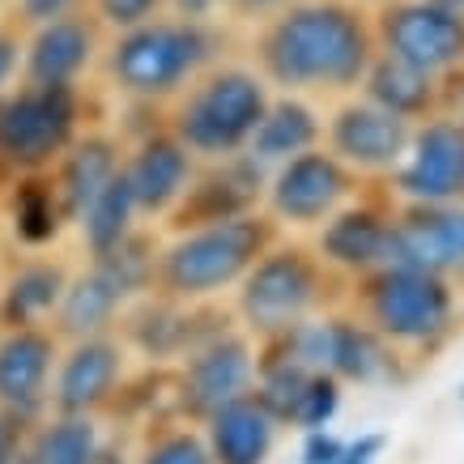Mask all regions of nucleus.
I'll return each instance as SVG.
<instances>
[{"mask_svg": "<svg viewBox=\"0 0 464 464\" xmlns=\"http://www.w3.org/2000/svg\"><path fill=\"white\" fill-rule=\"evenodd\" d=\"M277 435V418L256 396H235L209 413V456L218 464H265Z\"/></svg>", "mask_w": 464, "mask_h": 464, "instance_id": "a211bd4d", "label": "nucleus"}, {"mask_svg": "<svg viewBox=\"0 0 464 464\" xmlns=\"http://www.w3.org/2000/svg\"><path fill=\"white\" fill-rule=\"evenodd\" d=\"M328 371L345 380H383L388 375L383 337L362 324L328 320Z\"/></svg>", "mask_w": 464, "mask_h": 464, "instance_id": "393cba45", "label": "nucleus"}, {"mask_svg": "<svg viewBox=\"0 0 464 464\" xmlns=\"http://www.w3.org/2000/svg\"><path fill=\"white\" fill-rule=\"evenodd\" d=\"M124 375V350L111 337H82L72 341L64 362L56 371V409L60 413H94L115 392Z\"/></svg>", "mask_w": 464, "mask_h": 464, "instance_id": "4468645a", "label": "nucleus"}, {"mask_svg": "<svg viewBox=\"0 0 464 464\" xmlns=\"http://www.w3.org/2000/svg\"><path fill=\"white\" fill-rule=\"evenodd\" d=\"M120 162H115V150L99 137H90V141L72 145L69 154H64V167H60V179H56V200H60V213H64V222H77L85 209H90V200L99 197V188L111 179Z\"/></svg>", "mask_w": 464, "mask_h": 464, "instance_id": "412c9836", "label": "nucleus"}, {"mask_svg": "<svg viewBox=\"0 0 464 464\" xmlns=\"http://www.w3.org/2000/svg\"><path fill=\"white\" fill-rule=\"evenodd\" d=\"M56 366V333H43L39 324H22L0 337V409L14 418L43 405L47 380Z\"/></svg>", "mask_w": 464, "mask_h": 464, "instance_id": "ddd939ff", "label": "nucleus"}, {"mask_svg": "<svg viewBox=\"0 0 464 464\" xmlns=\"http://www.w3.org/2000/svg\"><path fill=\"white\" fill-rule=\"evenodd\" d=\"M154 277V260L141 252V243L128 235L115 252L94 256L90 273H82L77 282L64 285L56 307V337L82 341L99 337L102 328L115 320V311L124 307V298L132 290H141Z\"/></svg>", "mask_w": 464, "mask_h": 464, "instance_id": "0eeeda50", "label": "nucleus"}, {"mask_svg": "<svg viewBox=\"0 0 464 464\" xmlns=\"http://www.w3.org/2000/svg\"><path fill=\"white\" fill-rule=\"evenodd\" d=\"M460 401H464V388H460Z\"/></svg>", "mask_w": 464, "mask_h": 464, "instance_id": "79ce46f5", "label": "nucleus"}, {"mask_svg": "<svg viewBox=\"0 0 464 464\" xmlns=\"http://www.w3.org/2000/svg\"><path fill=\"white\" fill-rule=\"evenodd\" d=\"M128 192L137 200V213H167L175 200L188 197L192 183V158L179 141L158 137V141L141 145L132 162L124 167Z\"/></svg>", "mask_w": 464, "mask_h": 464, "instance_id": "6ab92c4d", "label": "nucleus"}, {"mask_svg": "<svg viewBox=\"0 0 464 464\" xmlns=\"http://www.w3.org/2000/svg\"><path fill=\"white\" fill-rule=\"evenodd\" d=\"M205 56H209V39L197 22H154V26L141 22L115 47L111 69L124 90L158 99L188 82Z\"/></svg>", "mask_w": 464, "mask_h": 464, "instance_id": "6e6552de", "label": "nucleus"}, {"mask_svg": "<svg viewBox=\"0 0 464 464\" xmlns=\"http://www.w3.org/2000/svg\"><path fill=\"white\" fill-rule=\"evenodd\" d=\"M392 265L426 273L464 268V209H422L409 222H392Z\"/></svg>", "mask_w": 464, "mask_h": 464, "instance_id": "dca6fc26", "label": "nucleus"}, {"mask_svg": "<svg viewBox=\"0 0 464 464\" xmlns=\"http://www.w3.org/2000/svg\"><path fill=\"white\" fill-rule=\"evenodd\" d=\"M401 192L422 205H443V200L464 192V128L456 124H426L418 137H409L405 167H401Z\"/></svg>", "mask_w": 464, "mask_h": 464, "instance_id": "f8f14e48", "label": "nucleus"}, {"mask_svg": "<svg viewBox=\"0 0 464 464\" xmlns=\"http://www.w3.org/2000/svg\"><path fill=\"white\" fill-rule=\"evenodd\" d=\"M60 222H64V213H60V200L56 192L47 188V183H22L14 197V230L22 235L26 243H47L60 235Z\"/></svg>", "mask_w": 464, "mask_h": 464, "instance_id": "cd10ccee", "label": "nucleus"}, {"mask_svg": "<svg viewBox=\"0 0 464 464\" xmlns=\"http://www.w3.org/2000/svg\"><path fill=\"white\" fill-rule=\"evenodd\" d=\"M439 9H448V14H464V0H430Z\"/></svg>", "mask_w": 464, "mask_h": 464, "instance_id": "a19ab883", "label": "nucleus"}, {"mask_svg": "<svg viewBox=\"0 0 464 464\" xmlns=\"http://www.w3.org/2000/svg\"><path fill=\"white\" fill-rule=\"evenodd\" d=\"M158 5H162V0H99L102 17H107L111 26H124V30L150 22V14H154Z\"/></svg>", "mask_w": 464, "mask_h": 464, "instance_id": "2f4dec72", "label": "nucleus"}, {"mask_svg": "<svg viewBox=\"0 0 464 464\" xmlns=\"http://www.w3.org/2000/svg\"><path fill=\"white\" fill-rule=\"evenodd\" d=\"M315 137H320L315 115H311L303 102L285 99V102H277V107H265V115H260V124L252 128L247 145H252L256 162H285V158L311 150Z\"/></svg>", "mask_w": 464, "mask_h": 464, "instance_id": "5701e85b", "label": "nucleus"}, {"mask_svg": "<svg viewBox=\"0 0 464 464\" xmlns=\"http://www.w3.org/2000/svg\"><path fill=\"white\" fill-rule=\"evenodd\" d=\"M409 120L396 111H383L380 102H350L341 107L328 141H333V158H341L345 167L358 170H388L396 167L409 150Z\"/></svg>", "mask_w": 464, "mask_h": 464, "instance_id": "9b49d317", "label": "nucleus"}, {"mask_svg": "<svg viewBox=\"0 0 464 464\" xmlns=\"http://www.w3.org/2000/svg\"><path fill=\"white\" fill-rule=\"evenodd\" d=\"M265 247H273V222L256 213H230L218 222L192 226L170 247H162L150 282L170 303L213 298L239 285V277L260 260Z\"/></svg>", "mask_w": 464, "mask_h": 464, "instance_id": "f03ea898", "label": "nucleus"}, {"mask_svg": "<svg viewBox=\"0 0 464 464\" xmlns=\"http://www.w3.org/2000/svg\"><path fill=\"white\" fill-rule=\"evenodd\" d=\"M90 464H124V456H120V451H111V448H99L94 456H90Z\"/></svg>", "mask_w": 464, "mask_h": 464, "instance_id": "58836bf2", "label": "nucleus"}, {"mask_svg": "<svg viewBox=\"0 0 464 464\" xmlns=\"http://www.w3.org/2000/svg\"><path fill=\"white\" fill-rule=\"evenodd\" d=\"M77 5H82V0H22V14H26L30 22L47 26V22H60V17H69Z\"/></svg>", "mask_w": 464, "mask_h": 464, "instance_id": "f704fd0d", "label": "nucleus"}, {"mask_svg": "<svg viewBox=\"0 0 464 464\" xmlns=\"http://www.w3.org/2000/svg\"><path fill=\"white\" fill-rule=\"evenodd\" d=\"M307 380H311L307 366H298V362H290V358H282V362H273L265 371V383H260L256 401H260V405H265L277 422H285V418H295L298 396H303Z\"/></svg>", "mask_w": 464, "mask_h": 464, "instance_id": "c85d7f7f", "label": "nucleus"}, {"mask_svg": "<svg viewBox=\"0 0 464 464\" xmlns=\"http://www.w3.org/2000/svg\"><path fill=\"white\" fill-rule=\"evenodd\" d=\"M265 107H268V94L252 72L222 69L183 99L179 115H175V141L188 154L226 158L247 145Z\"/></svg>", "mask_w": 464, "mask_h": 464, "instance_id": "7ed1b4c3", "label": "nucleus"}, {"mask_svg": "<svg viewBox=\"0 0 464 464\" xmlns=\"http://www.w3.org/2000/svg\"><path fill=\"white\" fill-rule=\"evenodd\" d=\"M243 9H273V5H285V0H235Z\"/></svg>", "mask_w": 464, "mask_h": 464, "instance_id": "ea45409f", "label": "nucleus"}, {"mask_svg": "<svg viewBox=\"0 0 464 464\" xmlns=\"http://www.w3.org/2000/svg\"><path fill=\"white\" fill-rule=\"evenodd\" d=\"M14 69H17V39H9V34H0V90L9 85Z\"/></svg>", "mask_w": 464, "mask_h": 464, "instance_id": "c9c22d12", "label": "nucleus"}, {"mask_svg": "<svg viewBox=\"0 0 464 464\" xmlns=\"http://www.w3.org/2000/svg\"><path fill=\"white\" fill-rule=\"evenodd\" d=\"M183 9V17L188 22H200V17H209V9H213V0H175Z\"/></svg>", "mask_w": 464, "mask_h": 464, "instance_id": "4c0bfd02", "label": "nucleus"}, {"mask_svg": "<svg viewBox=\"0 0 464 464\" xmlns=\"http://www.w3.org/2000/svg\"><path fill=\"white\" fill-rule=\"evenodd\" d=\"M350 167L333 154H303L285 158L273 183H268V213L290 226H320L350 200Z\"/></svg>", "mask_w": 464, "mask_h": 464, "instance_id": "1a4fd4ad", "label": "nucleus"}, {"mask_svg": "<svg viewBox=\"0 0 464 464\" xmlns=\"http://www.w3.org/2000/svg\"><path fill=\"white\" fill-rule=\"evenodd\" d=\"M252 350H247V341L239 337H218L209 345H200V350L188 353V366H183V396H188V405L205 413L209 418L218 405L226 401H235L252 388Z\"/></svg>", "mask_w": 464, "mask_h": 464, "instance_id": "2eb2a0df", "label": "nucleus"}, {"mask_svg": "<svg viewBox=\"0 0 464 464\" xmlns=\"http://www.w3.org/2000/svg\"><path fill=\"white\" fill-rule=\"evenodd\" d=\"M324 298V268L303 247H265L239 277V315L260 337H282Z\"/></svg>", "mask_w": 464, "mask_h": 464, "instance_id": "20e7f679", "label": "nucleus"}, {"mask_svg": "<svg viewBox=\"0 0 464 464\" xmlns=\"http://www.w3.org/2000/svg\"><path fill=\"white\" fill-rule=\"evenodd\" d=\"M366 320L383 341L430 345L451 328V290L439 273L383 265L366 282Z\"/></svg>", "mask_w": 464, "mask_h": 464, "instance_id": "39448f33", "label": "nucleus"}, {"mask_svg": "<svg viewBox=\"0 0 464 464\" xmlns=\"http://www.w3.org/2000/svg\"><path fill=\"white\" fill-rule=\"evenodd\" d=\"M17 448V426H14V413L0 409V464L9 460V451Z\"/></svg>", "mask_w": 464, "mask_h": 464, "instance_id": "e433bc0d", "label": "nucleus"}, {"mask_svg": "<svg viewBox=\"0 0 464 464\" xmlns=\"http://www.w3.org/2000/svg\"><path fill=\"white\" fill-rule=\"evenodd\" d=\"M99 448V426L90 413H60L56 422L34 435L30 464H90Z\"/></svg>", "mask_w": 464, "mask_h": 464, "instance_id": "bb28decb", "label": "nucleus"}, {"mask_svg": "<svg viewBox=\"0 0 464 464\" xmlns=\"http://www.w3.org/2000/svg\"><path fill=\"white\" fill-rule=\"evenodd\" d=\"M90 52H94V30L85 22L72 17L47 22L26 52L30 85H69L90 64Z\"/></svg>", "mask_w": 464, "mask_h": 464, "instance_id": "aec40b11", "label": "nucleus"}, {"mask_svg": "<svg viewBox=\"0 0 464 464\" xmlns=\"http://www.w3.org/2000/svg\"><path fill=\"white\" fill-rule=\"evenodd\" d=\"M383 448H388V435L371 430V435H358V439H350V443H341L337 464H375L383 456Z\"/></svg>", "mask_w": 464, "mask_h": 464, "instance_id": "473e14b6", "label": "nucleus"}, {"mask_svg": "<svg viewBox=\"0 0 464 464\" xmlns=\"http://www.w3.org/2000/svg\"><path fill=\"white\" fill-rule=\"evenodd\" d=\"M383 43H388L392 60L435 77L464 56V22L460 14H448L430 0L396 5L392 14L383 17Z\"/></svg>", "mask_w": 464, "mask_h": 464, "instance_id": "9d476101", "label": "nucleus"}, {"mask_svg": "<svg viewBox=\"0 0 464 464\" xmlns=\"http://www.w3.org/2000/svg\"><path fill=\"white\" fill-rule=\"evenodd\" d=\"M132 218H137V200H132V192H128L124 170H115L111 179L99 188V197L90 200V209L77 218L90 256L115 252V247L132 235Z\"/></svg>", "mask_w": 464, "mask_h": 464, "instance_id": "b1692460", "label": "nucleus"}, {"mask_svg": "<svg viewBox=\"0 0 464 464\" xmlns=\"http://www.w3.org/2000/svg\"><path fill=\"white\" fill-rule=\"evenodd\" d=\"M64 268L52 265V260H30L9 277L5 285V298H0V315L9 328H22V324H43L47 315H56L60 295H64Z\"/></svg>", "mask_w": 464, "mask_h": 464, "instance_id": "4be33fe9", "label": "nucleus"}, {"mask_svg": "<svg viewBox=\"0 0 464 464\" xmlns=\"http://www.w3.org/2000/svg\"><path fill=\"white\" fill-rule=\"evenodd\" d=\"M341 460V439L328 430H307V448H303V464H337Z\"/></svg>", "mask_w": 464, "mask_h": 464, "instance_id": "72a5a7b5", "label": "nucleus"}, {"mask_svg": "<svg viewBox=\"0 0 464 464\" xmlns=\"http://www.w3.org/2000/svg\"><path fill=\"white\" fill-rule=\"evenodd\" d=\"M320 256L324 265L345 273H375L392 265V222L371 209H337L324 222Z\"/></svg>", "mask_w": 464, "mask_h": 464, "instance_id": "f3484780", "label": "nucleus"}, {"mask_svg": "<svg viewBox=\"0 0 464 464\" xmlns=\"http://www.w3.org/2000/svg\"><path fill=\"white\" fill-rule=\"evenodd\" d=\"M341 405V388H337V375L333 371H311L307 388L298 396V409L290 422H298L303 430H324V426L333 422V413Z\"/></svg>", "mask_w": 464, "mask_h": 464, "instance_id": "c756f323", "label": "nucleus"}, {"mask_svg": "<svg viewBox=\"0 0 464 464\" xmlns=\"http://www.w3.org/2000/svg\"><path fill=\"white\" fill-rule=\"evenodd\" d=\"M366 72H371V77H366L371 102H380L383 111H396V115H405V120H413V115H422L426 107H430L435 85H430L426 72L409 69V64H401V60H392V56Z\"/></svg>", "mask_w": 464, "mask_h": 464, "instance_id": "a878e982", "label": "nucleus"}, {"mask_svg": "<svg viewBox=\"0 0 464 464\" xmlns=\"http://www.w3.org/2000/svg\"><path fill=\"white\" fill-rule=\"evenodd\" d=\"M141 464H213V456L197 435L175 430V435H162L158 443H150V451L141 456Z\"/></svg>", "mask_w": 464, "mask_h": 464, "instance_id": "7c9ffc66", "label": "nucleus"}, {"mask_svg": "<svg viewBox=\"0 0 464 464\" xmlns=\"http://www.w3.org/2000/svg\"><path fill=\"white\" fill-rule=\"evenodd\" d=\"M265 69L290 90H350L371 69V34L341 5H303L265 34Z\"/></svg>", "mask_w": 464, "mask_h": 464, "instance_id": "f257e3e1", "label": "nucleus"}, {"mask_svg": "<svg viewBox=\"0 0 464 464\" xmlns=\"http://www.w3.org/2000/svg\"><path fill=\"white\" fill-rule=\"evenodd\" d=\"M77 99L69 85H30L0 99V162L9 170L52 167L72 141Z\"/></svg>", "mask_w": 464, "mask_h": 464, "instance_id": "423d86ee", "label": "nucleus"}]
</instances>
